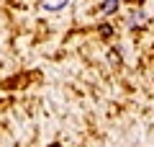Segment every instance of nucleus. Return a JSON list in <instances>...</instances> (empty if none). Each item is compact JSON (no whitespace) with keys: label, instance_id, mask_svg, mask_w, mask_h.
Here are the masks:
<instances>
[{"label":"nucleus","instance_id":"1","mask_svg":"<svg viewBox=\"0 0 154 147\" xmlns=\"http://www.w3.org/2000/svg\"><path fill=\"white\" fill-rule=\"evenodd\" d=\"M69 0H41V8L44 11H62Z\"/></svg>","mask_w":154,"mask_h":147},{"label":"nucleus","instance_id":"2","mask_svg":"<svg viewBox=\"0 0 154 147\" xmlns=\"http://www.w3.org/2000/svg\"><path fill=\"white\" fill-rule=\"evenodd\" d=\"M116 5H118V0H105L103 8H100V13H103V16H110V13L116 11Z\"/></svg>","mask_w":154,"mask_h":147},{"label":"nucleus","instance_id":"3","mask_svg":"<svg viewBox=\"0 0 154 147\" xmlns=\"http://www.w3.org/2000/svg\"><path fill=\"white\" fill-rule=\"evenodd\" d=\"M136 21H144V13H134V16L128 18V23H131V26H134V23H136Z\"/></svg>","mask_w":154,"mask_h":147},{"label":"nucleus","instance_id":"4","mask_svg":"<svg viewBox=\"0 0 154 147\" xmlns=\"http://www.w3.org/2000/svg\"><path fill=\"white\" fill-rule=\"evenodd\" d=\"M51 147H59V145H51Z\"/></svg>","mask_w":154,"mask_h":147}]
</instances>
